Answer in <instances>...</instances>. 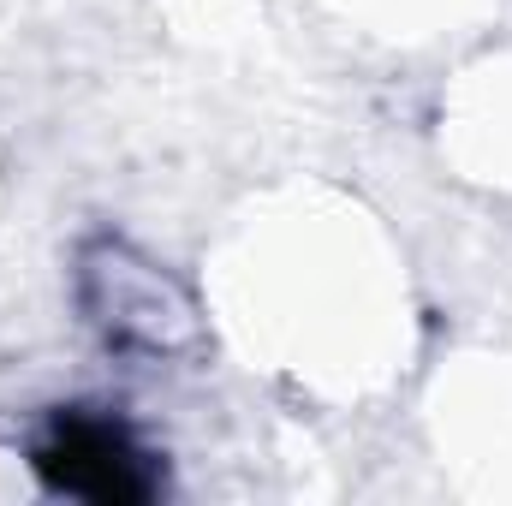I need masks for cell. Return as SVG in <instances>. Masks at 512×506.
<instances>
[{"instance_id":"6da1fadb","label":"cell","mask_w":512,"mask_h":506,"mask_svg":"<svg viewBox=\"0 0 512 506\" xmlns=\"http://www.w3.org/2000/svg\"><path fill=\"white\" fill-rule=\"evenodd\" d=\"M30 465L54 495H72V501H90V506H143L161 489L155 459L126 429L108 423V417H84V411L54 417L48 435L36 441Z\"/></svg>"}]
</instances>
